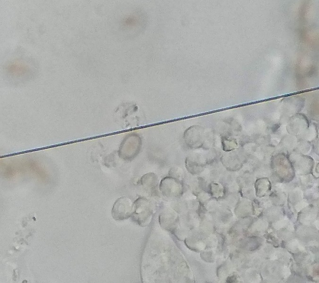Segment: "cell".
<instances>
[{
    "mask_svg": "<svg viewBox=\"0 0 319 283\" xmlns=\"http://www.w3.org/2000/svg\"><path fill=\"white\" fill-rule=\"evenodd\" d=\"M134 203L129 198L122 197L116 202L112 210V214L115 219L124 220L132 216Z\"/></svg>",
    "mask_w": 319,
    "mask_h": 283,
    "instance_id": "277c9868",
    "label": "cell"
},
{
    "mask_svg": "<svg viewBox=\"0 0 319 283\" xmlns=\"http://www.w3.org/2000/svg\"><path fill=\"white\" fill-rule=\"evenodd\" d=\"M153 207L149 200L140 197L134 202L133 219L139 224H146L149 222L153 215Z\"/></svg>",
    "mask_w": 319,
    "mask_h": 283,
    "instance_id": "6da1fadb",
    "label": "cell"
},
{
    "mask_svg": "<svg viewBox=\"0 0 319 283\" xmlns=\"http://www.w3.org/2000/svg\"><path fill=\"white\" fill-rule=\"evenodd\" d=\"M182 172L181 170H178V168H173L172 170H170L169 173L170 177L181 181L183 175Z\"/></svg>",
    "mask_w": 319,
    "mask_h": 283,
    "instance_id": "8992f818",
    "label": "cell"
},
{
    "mask_svg": "<svg viewBox=\"0 0 319 283\" xmlns=\"http://www.w3.org/2000/svg\"><path fill=\"white\" fill-rule=\"evenodd\" d=\"M306 206H307V204L305 203H300L298 206H296V208L298 209V210H300V209L303 208Z\"/></svg>",
    "mask_w": 319,
    "mask_h": 283,
    "instance_id": "52a82bcc",
    "label": "cell"
},
{
    "mask_svg": "<svg viewBox=\"0 0 319 283\" xmlns=\"http://www.w3.org/2000/svg\"><path fill=\"white\" fill-rule=\"evenodd\" d=\"M142 147V140L137 134H130L126 137L120 147L119 154L122 158L132 160L139 154Z\"/></svg>",
    "mask_w": 319,
    "mask_h": 283,
    "instance_id": "7a4b0ae2",
    "label": "cell"
},
{
    "mask_svg": "<svg viewBox=\"0 0 319 283\" xmlns=\"http://www.w3.org/2000/svg\"><path fill=\"white\" fill-rule=\"evenodd\" d=\"M159 190L161 194L168 198H178L183 192L181 181L172 177H166L160 181Z\"/></svg>",
    "mask_w": 319,
    "mask_h": 283,
    "instance_id": "3957f363",
    "label": "cell"
},
{
    "mask_svg": "<svg viewBox=\"0 0 319 283\" xmlns=\"http://www.w3.org/2000/svg\"><path fill=\"white\" fill-rule=\"evenodd\" d=\"M141 183L144 189L150 195L158 193L159 180L156 174L149 173L145 174L141 179Z\"/></svg>",
    "mask_w": 319,
    "mask_h": 283,
    "instance_id": "5b68a950",
    "label": "cell"
}]
</instances>
